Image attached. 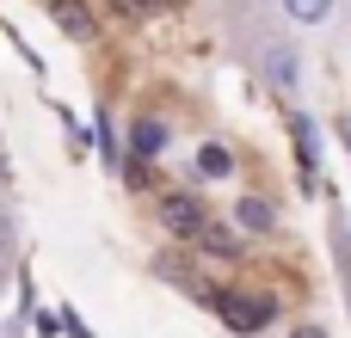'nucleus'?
Wrapping results in <instances>:
<instances>
[{"instance_id": "2", "label": "nucleus", "mask_w": 351, "mask_h": 338, "mask_svg": "<svg viewBox=\"0 0 351 338\" xmlns=\"http://www.w3.org/2000/svg\"><path fill=\"white\" fill-rule=\"evenodd\" d=\"M253 62H259V80H265L271 92H284V99H290V92H302V74H308V62H302V49H296L290 37L265 43Z\"/></svg>"}, {"instance_id": "1", "label": "nucleus", "mask_w": 351, "mask_h": 338, "mask_svg": "<svg viewBox=\"0 0 351 338\" xmlns=\"http://www.w3.org/2000/svg\"><path fill=\"white\" fill-rule=\"evenodd\" d=\"M210 308L228 320V333H241V338H259L278 320V302H271V296H253V289H216Z\"/></svg>"}, {"instance_id": "3", "label": "nucleus", "mask_w": 351, "mask_h": 338, "mask_svg": "<svg viewBox=\"0 0 351 338\" xmlns=\"http://www.w3.org/2000/svg\"><path fill=\"white\" fill-rule=\"evenodd\" d=\"M154 216H160V228H167L173 240H197V234L210 228V203H204L197 191H167V197L154 203Z\"/></svg>"}, {"instance_id": "6", "label": "nucleus", "mask_w": 351, "mask_h": 338, "mask_svg": "<svg viewBox=\"0 0 351 338\" xmlns=\"http://www.w3.org/2000/svg\"><path fill=\"white\" fill-rule=\"evenodd\" d=\"M167 117H154V111H142L136 123H130V160H160L167 154Z\"/></svg>"}, {"instance_id": "11", "label": "nucleus", "mask_w": 351, "mask_h": 338, "mask_svg": "<svg viewBox=\"0 0 351 338\" xmlns=\"http://www.w3.org/2000/svg\"><path fill=\"white\" fill-rule=\"evenodd\" d=\"M99 160H105V172H123V160H130V148L111 129V111H99Z\"/></svg>"}, {"instance_id": "10", "label": "nucleus", "mask_w": 351, "mask_h": 338, "mask_svg": "<svg viewBox=\"0 0 351 338\" xmlns=\"http://www.w3.org/2000/svg\"><path fill=\"white\" fill-rule=\"evenodd\" d=\"M278 6H284V18L302 25V31H315V25L333 18V0H278Z\"/></svg>"}, {"instance_id": "5", "label": "nucleus", "mask_w": 351, "mask_h": 338, "mask_svg": "<svg viewBox=\"0 0 351 338\" xmlns=\"http://www.w3.org/2000/svg\"><path fill=\"white\" fill-rule=\"evenodd\" d=\"M49 18H56V31L74 37V43H93V37H99V12H93L86 0H49Z\"/></svg>"}, {"instance_id": "7", "label": "nucleus", "mask_w": 351, "mask_h": 338, "mask_svg": "<svg viewBox=\"0 0 351 338\" xmlns=\"http://www.w3.org/2000/svg\"><path fill=\"white\" fill-rule=\"evenodd\" d=\"M234 148L228 142H197V154H191V172L204 179V185H216V179H234Z\"/></svg>"}, {"instance_id": "4", "label": "nucleus", "mask_w": 351, "mask_h": 338, "mask_svg": "<svg viewBox=\"0 0 351 338\" xmlns=\"http://www.w3.org/2000/svg\"><path fill=\"white\" fill-rule=\"evenodd\" d=\"M290 135H296V172H302V191L321 185V129L308 123V111H290Z\"/></svg>"}, {"instance_id": "9", "label": "nucleus", "mask_w": 351, "mask_h": 338, "mask_svg": "<svg viewBox=\"0 0 351 338\" xmlns=\"http://www.w3.org/2000/svg\"><path fill=\"white\" fill-rule=\"evenodd\" d=\"M234 228H241V234H271V228H278L271 197H241V203H234Z\"/></svg>"}, {"instance_id": "12", "label": "nucleus", "mask_w": 351, "mask_h": 338, "mask_svg": "<svg viewBox=\"0 0 351 338\" xmlns=\"http://www.w3.org/2000/svg\"><path fill=\"white\" fill-rule=\"evenodd\" d=\"M105 6H111V12H123V18H142V12H154L160 0H105Z\"/></svg>"}, {"instance_id": "14", "label": "nucleus", "mask_w": 351, "mask_h": 338, "mask_svg": "<svg viewBox=\"0 0 351 338\" xmlns=\"http://www.w3.org/2000/svg\"><path fill=\"white\" fill-rule=\"evenodd\" d=\"M339 135H346V148H351V117H346V129H339Z\"/></svg>"}, {"instance_id": "13", "label": "nucleus", "mask_w": 351, "mask_h": 338, "mask_svg": "<svg viewBox=\"0 0 351 338\" xmlns=\"http://www.w3.org/2000/svg\"><path fill=\"white\" fill-rule=\"evenodd\" d=\"M290 338H327V333H321V326H296Z\"/></svg>"}, {"instance_id": "8", "label": "nucleus", "mask_w": 351, "mask_h": 338, "mask_svg": "<svg viewBox=\"0 0 351 338\" xmlns=\"http://www.w3.org/2000/svg\"><path fill=\"white\" fill-rule=\"evenodd\" d=\"M197 246H204L210 259H222V265H241V259H247V240H241V228H222L216 216H210V228L197 234Z\"/></svg>"}]
</instances>
